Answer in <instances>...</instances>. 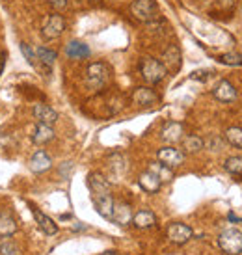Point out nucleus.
I'll return each instance as SVG.
<instances>
[{
  "label": "nucleus",
  "mask_w": 242,
  "mask_h": 255,
  "mask_svg": "<svg viewBox=\"0 0 242 255\" xmlns=\"http://www.w3.org/2000/svg\"><path fill=\"white\" fill-rule=\"evenodd\" d=\"M140 75L147 84H158L166 78L168 69L164 67L162 62H158L151 56H145L142 58V64H140Z\"/></svg>",
  "instance_id": "f257e3e1"
},
{
  "label": "nucleus",
  "mask_w": 242,
  "mask_h": 255,
  "mask_svg": "<svg viewBox=\"0 0 242 255\" xmlns=\"http://www.w3.org/2000/svg\"><path fill=\"white\" fill-rule=\"evenodd\" d=\"M157 224V216L151 211H138V213L132 216V226L138 227V229H149Z\"/></svg>",
  "instance_id": "412c9836"
},
{
  "label": "nucleus",
  "mask_w": 242,
  "mask_h": 255,
  "mask_svg": "<svg viewBox=\"0 0 242 255\" xmlns=\"http://www.w3.org/2000/svg\"><path fill=\"white\" fill-rule=\"evenodd\" d=\"M218 246L224 254L228 255H241L242 254V231L229 227L226 231H222L218 237Z\"/></svg>",
  "instance_id": "7ed1b4c3"
},
{
  "label": "nucleus",
  "mask_w": 242,
  "mask_h": 255,
  "mask_svg": "<svg viewBox=\"0 0 242 255\" xmlns=\"http://www.w3.org/2000/svg\"><path fill=\"white\" fill-rule=\"evenodd\" d=\"M32 114L37 120V123H45V125H54L58 121V112L54 108H50L49 105H36L32 108Z\"/></svg>",
  "instance_id": "ddd939ff"
},
{
  "label": "nucleus",
  "mask_w": 242,
  "mask_h": 255,
  "mask_svg": "<svg viewBox=\"0 0 242 255\" xmlns=\"http://www.w3.org/2000/svg\"><path fill=\"white\" fill-rule=\"evenodd\" d=\"M194 237V231L186 224H181V222H175V224H170L168 227V239L173 244H186Z\"/></svg>",
  "instance_id": "6e6552de"
},
{
  "label": "nucleus",
  "mask_w": 242,
  "mask_h": 255,
  "mask_svg": "<svg viewBox=\"0 0 242 255\" xmlns=\"http://www.w3.org/2000/svg\"><path fill=\"white\" fill-rule=\"evenodd\" d=\"M162 64L170 73H177L183 65V54L177 45H170L168 49L164 50L162 54Z\"/></svg>",
  "instance_id": "9b49d317"
},
{
  "label": "nucleus",
  "mask_w": 242,
  "mask_h": 255,
  "mask_svg": "<svg viewBox=\"0 0 242 255\" xmlns=\"http://www.w3.org/2000/svg\"><path fill=\"white\" fill-rule=\"evenodd\" d=\"M157 158H158V162L166 164L168 168L173 170V168H177V166H181V164L185 162V153L177 147L166 145V147L158 149L157 151Z\"/></svg>",
  "instance_id": "423d86ee"
},
{
  "label": "nucleus",
  "mask_w": 242,
  "mask_h": 255,
  "mask_svg": "<svg viewBox=\"0 0 242 255\" xmlns=\"http://www.w3.org/2000/svg\"><path fill=\"white\" fill-rule=\"evenodd\" d=\"M132 211L127 203H114V214H112V220H114L118 226H127L132 222Z\"/></svg>",
  "instance_id": "aec40b11"
},
{
  "label": "nucleus",
  "mask_w": 242,
  "mask_h": 255,
  "mask_svg": "<svg viewBox=\"0 0 242 255\" xmlns=\"http://www.w3.org/2000/svg\"><path fill=\"white\" fill-rule=\"evenodd\" d=\"M130 13L136 21L153 22L158 17V6L155 0H134L130 4Z\"/></svg>",
  "instance_id": "20e7f679"
},
{
  "label": "nucleus",
  "mask_w": 242,
  "mask_h": 255,
  "mask_svg": "<svg viewBox=\"0 0 242 255\" xmlns=\"http://www.w3.org/2000/svg\"><path fill=\"white\" fill-rule=\"evenodd\" d=\"M34 213V218H36V224L39 226V229H41L45 235H56L58 233V226L56 222L52 218H49L47 214H43L39 209H34L32 211Z\"/></svg>",
  "instance_id": "a211bd4d"
},
{
  "label": "nucleus",
  "mask_w": 242,
  "mask_h": 255,
  "mask_svg": "<svg viewBox=\"0 0 242 255\" xmlns=\"http://www.w3.org/2000/svg\"><path fill=\"white\" fill-rule=\"evenodd\" d=\"M149 170L157 175L162 183H166V181H171L173 179V171H171V168H168L166 164H162V162H153V164H149Z\"/></svg>",
  "instance_id": "393cba45"
},
{
  "label": "nucleus",
  "mask_w": 242,
  "mask_h": 255,
  "mask_svg": "<svg viewBox=\"0 0 242 255\" xmlns=\"http://www.w3.org/2000/svg\"><path fill=\"white\" fill-rule=\"evenodd\" d=\"M6 52H0V77H2V73H4V67H6Z\"/></svg>",
  "instance_id": "473e14b6"
},
{
  "label": "nucleus",
  "mask_w": 242,
  "mask_h": 255,
  "mask_svg": "<svg viewBox=\"0 0 242 255\" xmlns=\"http://www.w3.org/2000/svg\"><path fill=\"white\" fill-rule=\"evenodd\" d=\"M93 203H95V211L107 220H112L114 214V198L110 192H103V194H93Z\"/></svg>",
  "instance_id": "1a4fd4ad"
},
{
  "label": "nucleus",
  "mask_w": 242,
  "mask_h": 255,
  "mask_svg": "<svg viewBox=\"0 0 242 255\" xmlns=\"http://www.w3.org/2000/svg\"><path fill=\"white\" fill-rule=\"evenodd\" d=\"M218 62L229 67H241L242 65V54L241 52H224L218 56Z\"/></svg>",
  "instance_id": "bb28decb"
},
{
  "label": "nucleus",
  "mask_w": 242,
  "mask_h": 255,
  "mask_svg": "<svg viewBox=\"0 0 242 255\" xmlns=\"http://www.w3.org/2000/svg\"><path fill=\"white\" fill-rule=\"evenodd\" d=\"M65 54L69 58H73V60H82V58L90 56V47H88L86 43L79 41V39H73V41L67 43Z\"/></svg>",
  "instance_id": "6ab92c4d"
},
{
  "label": "nucleus",
  "mask_w": 242,
  "mask_h": 255,
  "mask_svg": "<svg viewBox=\"0 0 242 255\" xmlns=\"http://www.w3.org/2000/svg\"><path fill=\"white\" fill-rule=\"evenodd\" d=\"M226 171L233 173V175H242V156H229L224 162Z\"/></svg>",
  "instance_id": "cd10ccee"
},
{
  "label": "nucleus",
  "mask_w": 242,
  "mask_h": 255,
  "mask_svg": "<svg viewBox=\"0 0 242 255\" xmlns=\"http://www.w3.org/2000/svg\"><path fill=\"white\" fill-rule=\"evenodd\" d=\"M88 184H90L92 194L110 192V183H108V179H105L101 173H90V177H88Z\"/></svg>",
  "instance_id": "5701e85b"
},
{
  "label": "nucleus",
  "mask_w": 242,
  "mask_h": 255,
  "mask_svg": "<svg viewBox=\"0 0 242 255\" xmlns=\"http://www.w3.org/2000/svg\"><path fill=\"white\" fill-rule=\"evenodd\" d=\"M157 93L153 92L151 88H145V86H140L136 88L134 93H132V103L138 105V107H151L157 103Z\"/></svg>",
  "instance_id": "2eb2a0df"
},
{
  "label": "nucleus",
  "mask_w": 242,
  "mask_h": 255,
  "mask_svg": "<svg viewBox=\"0 0 242 255\" xmlns=\"http://www.w3.org/2000/svg\"><path fill=\"white\" fill-rule=\"evenodd\" d=\"M203 147H205V140L200 138V136L190 134V136H186V138H183V149H185V153L196 155V153H200Z\"/></svg>",
  "instance_id": "b1692460"
},
{
  "label": "nucleus",
  "mask_w": 242,
  "mask_h": 255,
  "mask_svg": "<svg viewBox=\"0 0 242 255\" xmlns=\"http://www.w3.org/2000/svg\"><path fill=\"white\" fill-rule=\"evenodd\" d=\"M160 138H162L166 143H175L183 138V125L179 121H170L166 123L160 130Z\"/></svg>",
  "instance_id": "dca6fc26"
},
{
  "label": "nucleus",
  "mask_w": 242,
  "mask_h": 255,
  "mask_svg": "<svg viewBox=\"0 0 242 255\" xmlns=\"http://www.w3.org/2000/svg\"><path fill=\"white\" fill-rule=\"evenodd\" d=\"M138 184H140V188H142L143 192H147V194H157V192L160 190V186H162V181H160L151 170H147V171H143V173H140Z\"/></svg>",
  "instance_id": "4468645a"
},
{
  "label": "nucleus",
  "mask_w": 242,
  "mask_h": 255,
  "mask_svg": "<svg viewBox=\"0 0 242 255\" xmlns=\"http://www.w3.org/2000/svg\"><path fill=\"white\" fill-rule=\"evenodd\" d=\"M0 255H21V250L9 239H4L0 242Z\"/></svg>",
  "instance_id": "c85d7f7f"
},
{
  "label": "nucleus",
  "mask_w": 242,
  "mask_h": 255,
  "mask_svg": "<svg viewBox=\"0 0 242 255\" xmlns=\"http://www.w3.org/2000/svg\"><path fill=\"white\" fill-rule=\"evenodd\" d=\"M226 142L237 149H242V128L229 127L228 130H226Z\"/></svg>",
  "instance_id": "a878e982"
},
{
  "label": "nucleus",
  "mask_w": 242,
  "mask_h": 255,
  "mask_svg": "<svg viewBox=\"0 0 242 255\" xmlns=\"http://www.w3.org/2000/svg\"><path fill=\"white\" fill-rule=\"evenodd\" d=\"M50 166H52V160H50V156L47 155V151H43V149L36 151L28 160V168L34 171V173H45L47 170H50Z\"/></svg>",
  "instance_id": "f8f14e48"
},
{
  "label": "nucleus",
  "mask_w": 242,
  "mask_h": 255,
  "mask_svg": "<svg viewBox=\"0 0 242 255\" xmlns=\"http://www.w3.org/2000/svg\"><path fill=\"white\" fill-rule=\"evenodd\" d=\"M64 30H65V19L62 17V15L52 13L45 19V22H43L41 36H43V39L52 41V39H58V37L62 36Z\"/></svg>",
  "instance_id": "39448f33"
},
{
  "label": "nucleus",
  "mask_w": 242,
  "mask_h": 255,
  "mask_svg": "<svg viewBox=\"0 0 242 255\" xmlns=\"http://www.w3.org/2000/svg\"><path fill=\"white\" fill-rule=\"evenodd\" d=\"M17 222H15V218L11 216L9 213H6V211H2L0 213V237H11V235L17 233Z\"/></svg>",
  "instance_id": "4be33fe9"
},
{
  "label": "nucleus",
  "mask_w": 242,
  "mask_h": 255,
  "mask_svg": "<svg viewBox=\"0 0 242 255\" xmlns=\"http://www.w3.org/2000/svg\"><path fill=\"white\" fill-rule=\"evenodd\" d=\"M213 95H214V99H216V101L226 103V105H229V103H235V101L239 99V93H237L235 86L231 84L229 80H220L218 84L214 86Z\"/></svg>",
  "instance_id": "9d476101"
},
{
  "label": "nucleus",
  "mask_w": 242,
  "mask_h": 255,
  "mask_svg": "<svg viewBox=\"0 0 242 255\" xmlns=\"http://www.w3.org/2000/svg\"><path fill=\"white\" fill-rule=\"evenodd\" d=\"M224 145H226V142H224L218 134L209 136V138L205 140V147H209L211 151H222V149H224Z\"/></svg>",
  "instance_id": "c756f323"
},
{
  "label": "nucleus",
  "mask_w": 242,
  "mask_h": 255,
  "mask_svg": "<svg viewBox=\"0 0 242 255\" xmlns=\"http://www.w3.org/2000/svg\"><path fill=\"white\" fill-rule=\"evenodd\" d=\"M36 56H37V71H41V75L49 77L52 73V65L56 62V52L54 50L47 49V47H37L36 49Z\"/></svg>",
  "instance_id": "0eeeda50"
},
{
  "label": "nucleus",
  "mask_w": 242,
  "mask_h": 255,
  "mask_svg": "<svg viewBox=\"0 0 242 255\" xmlns=\"http://www.w3.org/2000/svg\"><path fill=\"white\" fill-rule=\"evenodd\" d=\"M21 52L22 56L28 60V64L32 65V67H37V56H36V50L30 49V45H26V43H21Z\"/></svg>",
  "instance_id": "7c9ffc66"
},
{
  "label": "nucleus",
  "mask_w": 242,
  "mask_h": 255,
  "mask_svg": "<svg viewBox=\"0 0 242 255\" xmlns=\"http://www.w3.org/2000/svg\"><path fill=\"white\" fill-rule=\"evenodd\" d=\"M50 140H54V128L52 125H45V123H37L34 132H32V142L37 145H45Z\"/></svg>",
  "instance_id": "f3484780"
},
{
  "label": "nucleus",
  "mask_w": 242,
  "mask_h": 255,
  "mask_svg": "<svg viewBox=\"0 0 242 255\" xmlns=\"http://www.w3.org/2000/svg\"><path fill=\"white\" fill-rule=\"evenodd\" d=\"M110 80V67L105 62H95L90 64L86 69V86L90 90H101L105 88Z\"/></svg>",
  "instance_id": "f03ea898"
},
{
  "label": "nucleus",
  "mask_w": 242,
  "mask_h": 255,
  "mask_svg": "<svg viewBox=\"0 0 242 255\" xmlns=\"http://www.w3.org/2000/svg\"><path fill=\"white\" fill-rule=\"evenodd\" d=\"M99 255H121V254L116 252V250H110V252H105V254H99Z\"/></svg>",
  "instance_id": "72a5a7b5"
},
{
  "label": "nucleus",
  "mask_w": 242,
  "mask_h": 255,
  "mask_svg": "<svg viewBox=\"0 0 242 255\" xmlns=\"http://www.w3.org/2000/svg\"><path fill=\"white\" fill-rule=\"evenodd\" d=\"M50 6L54 7L56 11H62V9H65L67 7V0H47Z\"/></svg>",
  "instance_id": "2f4dec72"
}]
</instances>
